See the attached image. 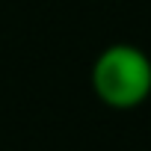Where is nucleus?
Masks as SVG:
<instances>
[{
  "instance_id": "f257e3e1",
  "label": "nucleus",
  "mask_w": 151,
  "mask_h": 151,
  "mask_svg": "<svg viewBox=\"0 0 151 151\" xmlns=\"http://www.w3.org/2000/svg\"><path fill=\"white\" fill-rule=\"evenodd\" d=\"M92 92L110 110H136L151 98V56L127 42L104 47L92 62Z\"/></svg>"
}]
</instances>
